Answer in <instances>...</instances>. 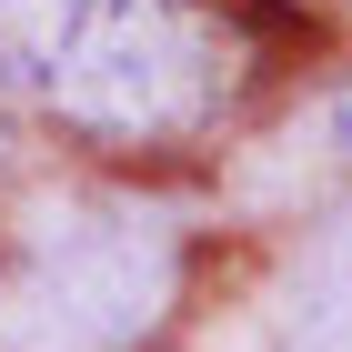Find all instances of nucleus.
Wrapping results in <instances>:
<instances>
[{"mask_svg":"<svg viewBox=\"0 0 352 352\" xmlns=\"http://www.w3.org/2000/svg\"><path fill=\"white\" fill-rule=\"evenodd\" d=\"M0 91L91 151L201 141L242 91L221 0H0Z\"/></svg>","mask_w":352,"mask_h":352,"instance_id":"nucleus-1","label":"nucleus"},{"mask_svg":"<svg viewBox=\"0 0 352 352\" xmlns=\"http://www.w3.org/2000/svg\"><path fill=\"white\" fill-rule=\"evenodd\" d=\"M332 141H342V151H352V91H342V111H332Z\"/></svg>","mask_w":352,"mask_h":352,"instance_id":"nucleus-2","label":"nucleus"}]
</instances>
